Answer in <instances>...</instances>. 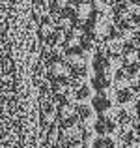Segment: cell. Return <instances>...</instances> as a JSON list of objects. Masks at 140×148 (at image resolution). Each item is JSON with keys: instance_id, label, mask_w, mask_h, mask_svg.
<instances>
[{"instance_id": "5", "label": "cell", "mask_w": 140, "mask_h": 148, "mask_svg": "<svg viewBox=\"0 0 140 148\" xmlns=\"http://www.w3.org/2000/svg\"><path fill=\"white\" fill-rule=\"evenodd\" d=\"M93 112H95V111L92 109V105L84 103V101H80L79 105H75V116H77V120H80V122H88V120H92Z\"/></svg>"}, {"instance_id": "2", "label": "cell", "mask_w": 140, "mask_h": 148, "mask_svg": "<svg viewBox=\"0 0 140 148\" xmlns=\"http://www.w3.org/2000/svg\"><path fill=\"white\" fill-rule=\"evenodd\" d=\"M65 66H67L69 73H71L73 77H86L88 73V62L82 58V54H69V56H65Z\"/></svg>"}, {"instance_id": "1", "label": "cell", "mask_w": 140, "mask_h": 148, "mask_svg": "<svg viewBox=\"0 0 140 148\" xmlns=\"http://www.w3.org/2000/svg\"><path fill=\"white\" fill-rule=\"evenodd\" d=\"M69 79H71V73H69L67 66L62 62H52L47 68V81L50 84H60V86H67Z\"/></svg>"}, {"instance_id": "4", "label": "cell", "mask_w": 140, "mask_h": 148, "mask_svg": "<svg viewBox=\"0 0 140 148\" xmlns=\"http://www.w3.org/2000/svg\"><path fill=\"white\" fill-rule=\"evenodd\" d=\"M92 88L93 90H108L112 84V77L108 75V71H95L92 75V81H90Z\"/></svg>"}, {"instance_id": "3", "label": "cell", "mask_w": 140, "mask_h": 148, "mask_svg": "<svg viewBox=\"0 0 140 148\" xmlns=\"http://www.w3.org/2000/svg\"><path fill=\"white\" fill-rule=\"evenodd\" d=\"M110 107H112V96L108 94L107 90H99L95 96H93V99H92V109L93 111L101 112V111H107V109H110Z\"/></svg>"}, {"instance_id": "7", "label": "cell", "mask_w": 140, "mask_h": 148, "mask_svg": "<svg viewBox=\"0 0 140 148\" xmlns=\"http://www.w3.org/2000/svg\"><path fill=\"white\" fill-rule=\"evenodd\" d=\"M133 94H137V92H135L133 88H129V86L118 88V90H116V101L122 103V105H127V103L133 101Z\"/></svg>"}, {"instance_id": "6", "label": "cell", "mask_w": 140, "mask_h": 148, "mask_svg": "<svg viewBox=\"0 0 140 148\" xmlns=\"http://www.w3.org/2000/svg\"><path fill=\"white\" fill-rule=\"evenodd\" d=\"M92 94H93V88H92L90 83H86V81H84L77 90H73V96H75V99H79V101H86L88 98H92Z\"/></svg>"}, {"instance_id": "8", "label": "cell", "mask_w": 140, "mask_h": 148, "mask_svg": "<svg viewBox=\"0 0 140 148\" xmlns=\"http://www.w3.org/2000/svg\"><path fill=\"white\" fill-rule=\"evenodd\" d=\"M125 148H138V145H127Z\"/></svg>"}]
</instances>
